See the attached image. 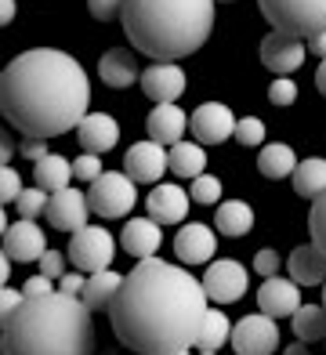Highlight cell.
<instances>
[{"mask_svg": "<svg viewBox=\"0 0 326 355\" xmlns=\"http://www.w3.org/2000/svg\"><path fill=\"white\" fill-rule=\"evenodd\" d=\"M323 304H326V283H323Z\"/></svg>", "mask_w": 326, "mask_h": 355, "instance_id": "cell-53", "label": "cell"}, {"mask_svg": "<svg viewBox=\"0 0 326 355\" xmlns=\"http://www.w3.org/2000/svg\"><path fill=\"white\" fill-rule=\"evenodd\" d=\"M232 319H228L221 309H210L203 327H200V341H196V348L200 352H218L221 345H232Z\"/></svg>", "mask_w": 326, "mask_h": 355, "instance_id": "cell-31", "label": "cell"}, {"mask_svg": "<svg viewBox=\"0 0 326 355\" xmlns=\"http://www.w3.org/2000/svg\"><path fill=\"white\" fill-rule=\"evenodd\" d=\"M283 355H308V341H290Z\"/></svg>", "mask_w": 326, "mask_h": 355, "instance_id": "cell-50", "label": "cell"}, {"mask_svg": "<svg viewBox=\"0 0 326 355\" xmlns=\"http://www.w3.org/2000/svg\"><path fill=\"white\" fill-rule=\"evenodd\" d=\"M232 352L236 355H275L280 352V322L265 312L243 315L232 330Z\"/></svg>", "mask_w": 326, "mask_h": 355, "instance_id": "cell-8", "label": "cell"}, {"mask_svg": "<svg viewBox=\"0 0 326 355\" xmlns=\"http://www.w3.org/2000/svg\"><path fill=\"white\" fill-rule=\"evenodd\" d=\"M298 153L290 149L286 141H265L257 153V171L268 178V182H283V178H290L293 171H298Z\"/></svg>", "mask_w": 326, "mask_h": 355, "instance_id": "cell-25", "label": "cell"}, {"mask_svg": "<svg viewBox=\"0 0 326 355\" xmlns=\"http://www.w3.org/2000/svg\"><path fill=\"white\" fill-rule=\"evenodd\" d=\"M91 200H87V192H80V189H62V192H51V203H47V225L58 232H80L87 225L91 218Z\"/></svg>", "mask_w": 326, "mask_h": 355, "instance_id": "cell-13", "label": "cell"}, {"mask_svg": "<svg viewBox=\"0 0 326 355\" xmlns=\"http://www.w3.org/2000/svg\"><path fill=\"white\" fill-rule=\"evenodd\" d=\"M308 58V40L283 33V29H272V33L261 40V62L265 69H272L275 76H293Z\"/></svg>", "mask_w": 326, "mask_h": 355, "instance_id": "cell-10", "label": "cell"}, {"mask_svg": "<svg viewBox=\"0 0 326 355\" xmlns=\"http://www.w3.org/2000/svg\"><path fill=\"white\" fill-rule=\"evenodd\" d=\"M290 182H293V192L304 200H319L323 192H326V159L323 156H308L298 164V171L290 174Z\"/></svg>", "mask_w": 326, "mask_h": 355, "instance_id": "cell-28", "label": "cell"}, {"mask_svg": "<svg viewBox=\"0 0 326 355\" xmlns=\"http://www.w3.org/2000/svg\"><path fill=\"white\" fill-rule=\"evenodd\" d=\"M98 76H102L105 87H130V84H141V69H138V55L130 47H109V51L98 58Z\"/></svg>", "mask_w": 326, "mask_h": 355, "instance_id": "cell-19", "label": "cell"}, {"mask_svg": "<svg viewBox=\"0 0 326 355\" xmlns=\"http://www.w3.org/2000/svg\"><path fill=\"white\" fill-rule=\"evenodd\" d=\"M120 247L130 254V257H138V261H145V257H156V250L163 247V225L153 221L149 214L145 218H130L123 225V232H120Z\"/></svg>", "mask_w": 326, "mask_h": 355, "instance_id": "cell-20", "label": "cell"}, {"mask_svg": "<svg viewBox=\"0 0 326 355\" xmlns=\"http://www.w3.org/2000/svg\"><path fill=\"white\" fill-rule=\"evenodd\" d=\"M33 185H40L44 192H62L73 185V164L65 156L51 153L40 164H33Z\"/></svg>", "mask_w": 326, "mask_h": 355, "instance_id": "cell-27", "label": "cell"}, {"mask_svg": "<svg viewBox=\"0 0 326 355\" xmlns=\"http://www.w3.org/2000/svg\"><path fill=\"white\" fill-rule=\"evenodd\" d=\"M272 29H283L301 40H312L326 29V0H257Z\"/></svg>", "mask_w": 326, "mask_h": 355, "instance_id": "cell-5", "label": "cell"}, {"mask_svg": "<svg viewBox=\"0 0 326 355\" xmlns=\"http://www.w3.org/2000/svg\"><path fill=\"white\" fill-rule=\"evenodd\" d=\"M19 153V145H15V138L11 135H4L0 138V159H4V164H11V156Z\"/></svg>", "mask_w": 326, "mask_h": 355, "instance_id": "cell-47", "label": "cell"}, {"mask_svg": "<svg viewBox=\"0 0 326 355\" xmlns=\"http://www.w3.org/2000/svg\"><path fill=\"white\" fill-rule=\"evenodd\" d=\"M207 286L185 265L145 257L123 276L109 309L112 334L135 355H189L207 319Z\"/></svg>", "mask_w": 326, "mask_h": 355, "instance_id": "cell-1", "label": "cell"}, {"mask_svg": "<svg viewBox=\"0 0 326 355\" xmlns=\"http://www.w3.org/2000/svg\"><path fill=\"white\" fill-rule=\"evenodd\" d=\"M308 232H312V243L326 254V192L319 200H312V211H308Z\"/></svg>", "mask_w": 326, "mask_h": 355, "instance_id": "cell-34", "label": "cell"}, {"mask_svg": "<svg viewBox=\"0 0 326 355\" xmlns=\"http://www.w3.org/2000/svg\"><path fill=\"white\" fill-rule=\"evenodd\" d=\"M4 254L11 261H40L47 254V236L37 221H11V229L4 232Z\"/></svg>", "mask_w": 326, "mask_h": 355, "instance_id": "cell-18", "label": "cell"}, {"mask_svg": "<svg viewBox=\"0 0 326 355\" xmlns=\"http://www.w3.org/2000/svg\"><path fill=\"white\" fill-rule=\"evenodd\" d=\"M105 174V167H102V156L98 153H80L76 159H73V178L76 182H98V178Z\"/></svg>", "mask_w": 326, "mask_h": 355, "instance_id": "cell-35", "label": "cell"}, {"mask_svg": "<svg viewBox=\"0 0 326 355\" xmlns=\"http://www.w3.org/2000/svg\"><path fill=\"white\" fill-rule=\"evenodd\" d=\"M91 211L105 221H117V218H127L130 211L138 207V182L130 178L127 171H105L98 182H91Z\"/></svg>", "mask_w": 326, "mask_h": 355, "instance_id": "cell-6", "label": "cell"}, {"mask_svg": "<svg viewBox=\"0 0 326 355\" xmlns=\"http://www.w3.org/2000/svg\"><path fill=\"white\" fill-rule=\"evenodd\" d=\"M22 174L19 171H15L11 164H4V167H0V200H4V203H15V200H19L22 196Z\"/></svg>", "mask_w": 326, "mask_h": 355, "instance_id": "cell-39", "label": "cell"}, {"mask_svg": "<svg viewBox=\"0 0 326 355\" xmlns=\"http://www.w3.org/2000/svg\"><path fill=\"white\" fill-rule=\"evenodd\" d=\"M268 102H272V105H280V109H286V105L298 102V84H293V76H275V80H272Z\"/></svg>", "mask_w": 326, "mask_h": 355, "instance_id": "cell-37", "label": "cell"}, {"mask_svg": "<svg viewBox=\"0 0 326 355\" xmlns=\"http://www.w3.org/2000/svg\"><path fill=\"white\" fill-rule=\"evenodd\" d=\"M257 309L272 319H290L301 309V283H293L290 276H268L257 290Z\"/></svg>", "mask_w": 326, "mask_h": 355, "instance_id": "cell-16", "label": "cell"}, {"mask_svg": "<svg viewBox=\"0 0 326 355\" xmlns=\"http://www.w3.org/2000/svg\"><path fill=\"white\" fill-rule=\"evenodd\" d=\"M236 116L225 102H203L189 112V131L196 135L200 145H221L236 135Z\"/></svg>", "mask_w": 326, "mask_h": 355, "instance_id": "cell-12", "label": "cell"}, {"mask_svg": "<svg viewBox=\"0 0 326 355\" xmlns=\"http://www.w3.org/2000/svg\"><path fill=\"white\" fill-rule=\"evenodd\" d=\"M123 171L135 178L138 185H160V178L171 171V149L153 141V138L135 141L123 156Z\"/></svg>", "mask_w": 326, "mask_h": 355, "instance_id": "cell-11", "label": "cell"}, {"mask_svg": "<svg viewBox=\"0 0 326 355\" xmlns=\"http://www.w3.org/2000/svg\"><path fill=\"white\" fill-rule=\"evenodd\" d=\"M145 131H149L153 141L160 145H178L182 141V135L189 131V112L178 105V102H167V105H156L149 116H145Z\"/></svg>", "mask_w": 326, "mask_h": 355, "instance_id": "cell-22", "label": "cell"}, {"mask_svg": "<svg viewBox=\"0 0 326 355\" xmlns=\"http://www.w3.org/2000/svg\"><path fill=\"white\" fill-rule=\"evenodd\" d=\"M203 286H207V297L214 304H232L250 290V272H247V265H239L236 257H221V261L207 265Z\"/></svg>", "mask_w": 326, "mask_h": 355, "instance_id": "cell-9", "label": "cell"}, {"mask_svg": "<svg viewBox=\"0 0 326 355\" xmlns=\"http://www.w3.org/2000/svg\"><path fill=\"white\" fill-rule=\"evenodd\" d=\"M37 265H40V272H44V276H51L55 283L65 276V257H62V250H51V247H47V254L40 257Z\"/></svg>", "mask_w": 326, "mask_h": 355, "instance_id": "cell-41", "label": "cell"}, {"mask_svg": "<svg viewBox=\"0 0 326 355\" xmlns=\"http://www.w3.org/2000/svg\"><path fill=\"white\" fill-rule=\"evenodd\" d=\"M280 268H283V257L280 250H272V247H261L254 254V272L261 279H268V276H280Z\"/></svg>", "mask_w": 326, "mask_h": 355, "instance_id": "cell-40", "label": "cell"}, {"mask_svg": "<svg viewBox=\"0 0 326 355\" xmlns=\"http://www.w3.org/2000/svg\"><path fill=\"white\" fill-rule=\"evenodd\" d=\"M22 304H26L22 286H19V290H15V286H4V294H0V315L8 319V315H15V312H19Z\"/></svg>", "mask_w": 326, "mask_h": 355, "instance_id": "cell-44", "label": "cell"}, {"mask_svg": "<svg viewBox=\"0 0 326 355\" xmlns=\"http://www.w3.org/2000/svg\"><path fill=\"white\" fill-rule=\"evenodd\" d=\"M290 327L298 341H323L326 337V304H301L298 312L290 315Z\"/></svg>", "mask_w": 326, "mask_h": 355, "instance_id": "cell-30", "label": "cell"}, {"mask_svg": "<svg viewBox=\"0 0 326 355\" xmlns=\"http://www.w3.org/2000/svg\"><path fill=\"white\" fill-rule=\"evenodd\" d=\"M308 55H316L319 62L326 58V29H323V33H316L312 40H308Z\"/></svg>", "mask_w": 326, "mask_h": 355, "instance_id": "cell-46", "label": "cell"}, {"mask_svg": "<svg viewBox=\"0 0 326 355\" xmlns=\"http://www.w3.org/2000/svg\"><path fill=\"white\" fill-rule=\"evenodd\" d=\"M47 203H51V192H44L40 185L22 189V196L15 200V214L22 221H37L40 214H47Z\"/></svg>", "mask_w": 326, "mask_h": 355, "instance_id": "cell-32", "label": "cell"}, {"mask_svg": "<svg viewBox=\"0 0 326 355\" xmlns=\"http://www.w3.org/2000/svg\"><path fill=\"white\" fill-rule=\"evenodd\" d=\"M0 22L4 26L15 22V0H0Z\"/></svg>", "mask_w": 326, "mask_h": 355, "instance_id": "cell-48", "label": "cell"}, {"mask_svg": "<svg viewBox=\"0 0 326 355\" xmlns=\"http://www.w3.org/2000/svg\"><path fill=\"white\" fill-rule=\"evenodd\" d=\"M196 355H218V352H196Z\"/></svg>", "mask_w": 326, "mask_h": 355, "instance_id": "cell-52", "label": "cell"}, {"mask_svg": "<svg viewBox=\"0 0 326 355\" xmlns=\"http://www.w3.org/2000/svg\"><path fill=\"white\" fill-rule=\"evenodd\" d=\"M145 207H149V218L160 221V225H182L189 218L192 196H189L182 185H174V182H160V185L149 189Z\"/></svg>", "mask_w": 326, "mask_h": 355, "instance_id": "cell-17", "label": "cell"}, {"mask_svg": "<svg viewBox=\"0 0 326 355\" xmlns=\"http://www.w3.org/2000/svg\"><path fill=\"white\" fill-rule=\"evenodd\" d=\"M214 229L225 239H243L254 229V207L247 200H225L214 214Z\"/></svg>", "mask_w": 326, "mask_h": 355, "instance_id": "cell-26", "label": "cell"}, {"mask_svg": "<svg viewBox=\"0 0 326 355\" xmlns=\"http://www.w3.org/2000/svg\"><path fill=\"white\" fill-rule=\"evenodd\" d=\"M286 272H290V279L301 283V286H323L326 283V254L316 243L293 247L290 257H286Z\"/></svg>", "mask_w": 326, "mask_h": 355, "instance_id": "cell-23", "label": "cell"}, {"mask_svg": "<svg viewBox=\"0 0 326 355\" xmlns=\"http://www.w3.org/2000/svg\"><path fill=\"white\" fill-rule=\"evenodd\" d=\"M8 279H11V257L4 254V257H0V283L8 286Z\"/></svg>", "mask_w": 326, "mask_h": 355, "instance_id": "cell-51", "label": "cell"}, {"mask_svg": "<svg viewBox=\"0 0 326 355\" xmlns=\"http://www.w3.org/2000/svg\"><path fill=\"white\" fill-rule=\"evenodd\" d=\"M76 141H80V149L84 153H109V149H117V141H120V123L109 116V112H87L84 120H80L76 127Z\"/></svg>", "mask_w": 326, "mask_h": 355, "instance_id": "cell-21", "label": "cell"}, {"mask_svg": "<svg viewBox=\"0 0 326 355\" xmlns=\"http://www.w3.org/2000/svg\"><path fill=\"white\" fill-rule=\"evenodd\" d=\"M117 257V239L102 225H84L80 232H73L69 239V265L94 276V272H105Z\"/></svg>", "mask_w": 326, "mask_h": 355, "instance_id": "cell-7", "label": "cell"}, {"mask_svg": "<svg viewBox=\"0 0 326 355\" xmlns=\"http://www.w3.org/2000/svg\"><path fill=\"white\" fill-rule=\"evenodd\" d=\"M214 19V0H127L123 29L135 51L156 62H178L210 40Z\"/></svg>", "mask_w": 326, "mask_h": 355, "instance_id": "cell-4", "label": "cell"}, {"mask_svg": "<svg viewBox=\"0 0 326 355\" xmlns=\"http://www.w3.org/2000/svg\"><path fill=\"white\" fill-rule=\"evenodd\" d=\"M185 87H189V76L178 62H153L149 69H141V91H145V98H153L156 105L182 102Z\"/></svg>", "mask_w": 326, "mask_h": 355, "instance_id": "cell-14", "label": "cell"}, {"mask_svg": "<svg viewBox=\"0 0 326 355\" xmlns=\"http://www.w3.org/2000/svg\"><path fill=\"white\" fill-rule=\"evenodd\" d=\"M236 141L247 145V149H257V145H265V120L257 116H243L236 123Z\"/></svg>", "mask_w": 326, "mask_h": 355, "instance_id": "cell-36", "label": "cell"}, {"mask_svg": "<svg viewBox=\"0 0 326 355\" xmlns=\"http://www.w3.org/2000/svg\"><path fill=\"white\" fill-rule=\"evenodd\" d=\"M192 203H203V207H214L221 203V178L214 174H200V178H192Z\"/></svg>", "mask_w": 326, "mask_h": 355, "instance_id": "cell-33", "label": "cell"}, {"mask_svg": "<svg viewBox=\"0 0 326 355\" xmlns=\"http://www.w3.org/2000/svg\"><path fill=\"white\" fill-rule=\"evenodd\" d=\"M19 156H26L29 164H40L44 156H51V153H47V138H26L19 145Z\"/></svg>", "mask_w": 326, "mask_h": 355, "instance_id": "cell-45", "label": "cell"}, {"mask_svg": "<svg viewBox=\"0 0 326 355\" xmlns=\"http://www.w3.org/2000/svg\"><path fill=\"white\" fill-rule=\"evenodd\" d=\"M4 116L26 138H58L76 131L91 105L87 69L58 47H29L0 76Z\"/></svg>", "mask_w": 326, "mask_h": 355, "instance_id": "cell-2", "label": "cell"}, {"mask_svg": "<svg viewBox=\"0 0 326 355\" xmlns=\"http://www.w3.org/2000/svg\"><path fill=\"white\" fill-rule=\"evenodd\" d=\"M91 309L69 294L26 297L4 319V355H94Z\"/></svg>", "mask_w": 326, "mask_h": 355, "instance_id": "cell-3", "label": "cell"}, {"mask_svg": "<svg viewBox=\"0 0 326 355\" xmlns=\"http://www.w3.org/2000/svg\"><path fill=\"white\" fill-rule=\"evenodd\" d=\"M84 286H87V272H80V268H73V272H65V276L58 279V294H69V297H80V294H84Z\"/></svg>", "mask_w": 326, "mask_h": 355, "instance_id": "cell-42", "label": "cell"}, {"mask_svg": "<svg viewBox=\"0 0 326 355\" xmlns=\"http://www.w3.org/2000/svg\"><path fill=\"white\" fill-rule=\"evenodd\" d=\"M218 229H210L203 221H185L174 236V254L182 265H207L218 254Z\"/></svg>", "mask_w": 326, "mask_h": 355, "instance_id": "cell-15", "label": "cell"}, {"mask_svg": "<svg viewBox=\"0 0 326 355\" xmlns=\"http://www.w3.org/2000/svg\"><path fill=\"white\" fill-rule=\"evenodd\" d=\"M316 87H319V94L326 98V58L319 62V69H316Z\"/></svg>", "mask_w": 326, "mask_h": 355, "instance_id": "cell-49", "label": "cell"}, {"mask_svg": "<svg viewBox=\"0 0 326 355\" xmlns=\"http://www.w3.org/2000/svg\"><path fill=\"white\" fill-rule=\"evenodd\" d=\"M171 174L174 178H200L207 174V149L200 141H178L171 145Z\"/></svg>", "mask_w": 326, "mask_h": 355, "instance_id": "cell-29", "label": "cell"}, {"mask_svg": "<svg viewBox=\"0 0 326 355\" xmlns=\"http://www.w3.org/2000/svg\"><path fill=\"white\" fill-rule=\"evenodd\" d=\"M22 294L26 297H40V294H55V279L44 276V272H37V276H29L22 283Z\"/></svg>", "mask_w": 326, "mask_h": 355, "instance_id": "cell-43", "label": "cell"}, {"mask_svg": "<svg viewBox=\"0 0 326 355\" xmlns=\"http://www.w3.org/2000/svg\"><path fill=\"white\" fill-rule=\"evenodd\" d=\"M87 11L98 22H117V19H123L127 0H87Z\"/></svg>", "mask_w": 326, "mask_h": 355, "instance_id": "cell-38", "label": "cell"}, {"mask_svg": "<svg viewBox=\"0 0 326 355\" xmlns=\"http://www.w3.org/2000/svg\"><path fill=\"white\" fill-rule=\"evenodd\" d=\"M120 290H123V276L112 272V268H105V272L87 276V286H84V294H80V301H84L91 312H109L112 301L120 297Z\"/></svg>", "mask_w": 326, "mask_h": 355, "instance_id": "cell-24", "label": "cell"}]
</instances>
